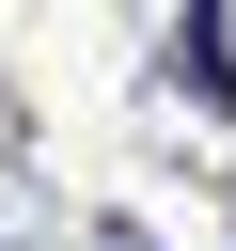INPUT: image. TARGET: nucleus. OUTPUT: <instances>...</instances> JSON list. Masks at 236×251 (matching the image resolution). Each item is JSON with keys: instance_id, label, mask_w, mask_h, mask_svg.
Segmentation results:
<instances>
[{"instance_id": "obj_1", "label": "nucleus", "mask_w": 236, "mask_h": 251, "mask_svg": "<svg viewBox=\"0 0 236 251\" xmlns=\"http://www.w3.org/2000/svg\"><path fill=\"white\" fill-rule=\"evenodd\" d=\"M157 63H173L205 110H236V16H173V31H157Z\"/></svg>"}, {"instance_id": "obj_2", "label": "nucleus", "mask_w": 236, "mask_h": 251, "mask_svg": "<svg viewBox=\"0 0 236 251\" xmlns=\"http://www.w3.org/2000/svg\"><path fill=\"white\" fill-rule=\"evenodd\" d=\"M63 235V204H47V173L31 157H0V251H47Z\"/></svg>"}, {"instance_id": "obj_3", "label": "nucleus", "mask_w": 236, "mask_h": 251, "mask_svg": "<svg viewBox=\"0 0 236 251\" xmlns=\"http://www.w3.org/2000/svg\"><path fill=\"white\" fill-rule=\"evenodd\" d=\"M79 251H157V220H142V204H94V220H79Z\"/></svg>"}, {"instance_id": "obj_4", "label": "nucleus", "mask_w": 236, "mask_h": 251, "mask_svg": "<svg viewBox=\"0 0 236 251\" xmlns=\"http://www.w3.org/2000/svg\"><path fill=\"white\" fill-rule=\"evenodd\" d=\"M0 110H16V94H0Z\"/></svg>"}]
</instances>
